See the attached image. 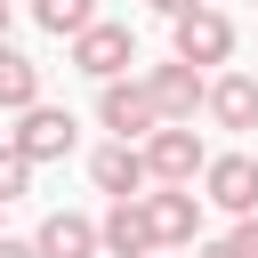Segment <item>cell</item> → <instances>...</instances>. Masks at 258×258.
<instances>
[{
	"label": "cell",
	"instance_id": "cell-18",
	"mask_svg": "<svg viewBox=\"0 0 258 258\" xmlns=\"http://www.w3.org/2000/svg\"><path fill=\"white\" fill-rule=\"evenodd\" d=\"M194 258H242L234 242H194Z\"/></svg>",
	"mask_w": 258,
	"mask_h": 258
},
{
	"label": "cell",
	"instance_id": "cell-12",
	"mask_svg": "<svg viewBox=\"0 0 258 258\" xmlns=\"http://www.w3.org/2000/svg\"><path fill=\"white\" fill-rule=\"evenodd\" d=\"M210 121L218 129H258V81L250 73H218L210 81Z\"/></svg>",
	"mask_w": 258,
	"mask_h": 258
},
{
	"label": "cell",
	"instance_id": "cell-15",
	"mask_svg": "<svg viewBox=\"0 0 258 258\" xmlns=\"http://www.w3.org/2000/svg\"><path fill=\"white\" fill-rule=\"evenodd\" d=\"M32 169H40V161H32V153H24L16 137H0V202H16V194H32Z\"/></svg>",
	"mask_w": 258,
	"mask_h": 258
},
{
	"label": "cell",
	"instance_id": "cell-5",
	"mask_svg": "<svg viewBox=\"0 0 258 258\" xmlns=\"http://www.w3.org/2000/svg\"><path fill=\"white\" fill-rule=\"evenodd\" d=\"M89 185H97L105 202H129V194H153V169H145V145H137V137H113V145H97V153H89Z\"/></svg>",
	"mask_w": 258,
	"mask_h": 258
},
{
	"label": "cell",
	"instance_id": "cell-20",
	"mask_svg": "<svg viewBox=\"0 0 258 258\" xmlns=\"http://www.w3.org/2000/svg\"><path fill=\"white\" fill-rule=\"evenodd\" d=\"M8 16H16V8H8V0H0V40H8Z\"/></svg>",
	"mask_w": 258,
	"mask_h": 258
},
{
	"label": "cell",
	"instance_id": "cell-10",
	"mask_svg": "<svg viewBox=\"0 0 258 258\" xmlns=\"http://www.w3.org/2000/svg\"><path fill=\"white\" fill-rule=\"evenodd\" d=\"M32 250H40V258H105V234H97V218H81V210H48V218L32 226Z\"/></svg>",
	"mask_w": 258,
	"mask_h": 258
},
{
	"label": "cell",
	"instance_id": "cell-16",
	"mask_svg": "<svg viewBox=\"0 0 258 258\" xmlns=\"http://www.w3.org/2000/svg\"><path fill=\"white\" fill-rule=\"evenodd\" d=\"M226 242H234L242 258H258V210H250V218H234V234H226Z\"/></svg>",
	"mask_w": 258,
	"mask_h": 258
},
{
	"label": "cell",
	"instance_id": "cell-17",
	"mask_svg": "<svg viewBox=\"0 0 258 258\" xmlns=\"http://www.w3.org/2000/svg\"><path fill=\"white\" fill-rule=\"evenodd\" d=\"M0 258H40V250H32V234H24V242H16V234H0Z\"/></svg>",
	"mask_w": 258,
	"mask_h": 258
},
{
	"label": "cell",
	"instance_id": "cell-2",
	"mask_svg": "<svg viewBox=\"0 0 258 258\" xmlns=\"http://www.w3.org/2000/svg\"><path fill=\"white\" fill-rule=\"evenodd\" d=\"M169 56H185V64H226L234 56V16L226 8H185V16H169Z\"/></svg>",
	"mask_w": 258,
	"mask_h": 258
},
{
	"label": "cell",
	"instance_id": "cell-4",
	"mask_svg": "<svg viewBox=\"0 0 258 258\" xmlns=\"http://www.w3.org/2000/svg\"><path fill=\"white\" fill-rule=\"evenodd\" d=\"M145 89H153V113H161V121H194V113H210V81H202V64H185V56L145 64Z\"/></svg>",
	"mask_w": 258,
	"mask_h": 258
},
{
	"label": "cell",
	"instance_id": "cell-19",
	"mask_svg": "<svg viewBox=\"0 0 258 258\" xmlns=\"http://www.w3.org/2000/svg\"><path fill=\"white\" fill-rule=\"evenodd\" d=\"M153 16H185V8H202V0H145Z\"/></svg>",
	"mask_w": 258,
	"mask_h": 258
},
{
	"label": "cell",
	"instance_id": "cell-9",
	"mask_svg": "<svg viewBox=\"0 0 258 258\" xmlns=\"http://www.w3.org/2000/svg\"><path fill=\"white\" fill-rule=\"evenodd\" d=\"M97 234H105V258H153V250H161V234H153V210H145V194H129V202H105Z\"/></svg>",
	"mask_w": 258,
	"mask_h": 258
},
{
	"label": "cell",
	"instance_id": "cell-1",
	"mask_svg": "<svg viewBox=\"0 0 258 258\" xmlns=\"http://www.w3.org/2000/svg\"><path fill=\"white\" fill-rule=\"evenodd\" d=\"M137 145H145V169H153V185H194V177L210 169V145L194 137V121H161V129H145Z\"/></svg>",
	"mask_w": 258,
	"mask_h": 258
},
{
	"label": "cell",
	"instance_id": "cell-21",
	"mask_svg": "<svg viewBox=\"0 0 258 258\" xmlns=\"http://www.w3.org/2000/svg\"><path fill=\"white\" fill-rule=\"evenodd\" d=\"M0 210H8V202H0Z\"/></svg>",
	"mask_w": 258,
	"mask_h": 258
},
{
	"label": "cell",
	"instance_id": "cell-6",
	"mask_svg": "<svg viewBox=\"0 0 258 258\" xmlns=\"http://www.w3.org/2000/svg\"><path fill=\"white\" fill-rule=\"evenodd\" d=\"M97 121L113 129V137H145V129H161V113H153V89H145V73L129 81H97Z\"/></svg>",
	"mask_w": 258,
	"mask_h": 258
},
{
	"label": "cell",
	"instance_id": "cell-13",
	"mask_svg": "<svg viewBox=\"0 0 258 258\" xmlns=\"http://www.w3.org/2000/svg\"><path fill=\"white\" fill-rule=\"evenodd\" d=\"M24 105H40V64L0 40V113H24Z\"/></svg>",
	"mask_w": 258,
	"mask_h": 258
},
{
	"label": "cell",
	"instance_id": "cell-7",
	"mask_svg": "<svg viewBox=\"0 0 258 258\" xmlns=\"http://www.w3.org/2000/svg\"><path fill=\"white\" fill-rule=\"evenodd\" d=\"M202 202H218L226 218H250V210H258V153H210Z\"/></svg>",
	"mask_w": 258,
	"mask_h": 258
},
{
	"label": "cell",
	"instance_id": "cell-3",
	"mask_svg": "<svg viewBox=\"0 0 258 258\" xmlns=\"http://www.w3.org/2000/svg\"><path fill=\"white\" fill-rule=\"evenodd\" d=\"M129 64H137V32H129V24L97 16L89 32H73V73H89V81H121Z\"/></svg>",
	"mask_w": 258,
	"mask_h": 258
},
{
	"label": "cell",
	"instance_id": "cell-11",
	"mask_svg": "<svg viewBox=\"0 0 258 258\" xmlns=\"http://www.w3.org/2000/svg\"><path fill=\"white\" fill-rule=\"evenodd\" d=\"M145 210H153V234H161L169 250H177V242H202V194H194V185H153Z\"/></svg>",
	"mask_w": 258,
	"mask_h": 258
},
{
	"label": "cell",
	"instance_id": "cell-14",
	"mask_svg": "<svg viewBox=\"0 0 258 258\" xmlns=\"http://www.w3.org/2000/svg\"><path fill=\"white\" fill-rule=\"evenodd\" d=\"M32 24H40V32H56V40H73V32H89V24H97V0H32Z\"/></svg>",
	"mask_w": 258,
	"mask_h": 258
},
{
	"label": "cell",
	"instance_id": "cell-8",
	"mask_svg": "<svg viewBox=\"0 0 258 258\" xmlns=\"http://www.w3.org/2000/svg\"><path fill=\"white\" fill-rule=\"evenodd\" d=\"M8 137H16V145H24V153H32V161H64V153H73V145H81V121H73V113H64V105H24V113H16V129H8Z\"/></svg>",
	"mask_w": 258,
	"mask_h": 258
}]
</instances>
